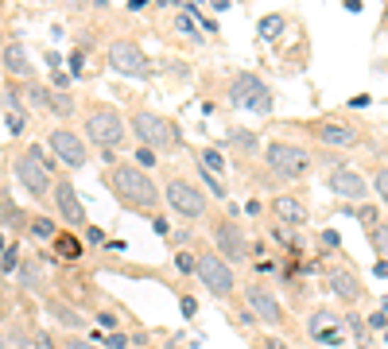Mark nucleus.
I'll return each mask as SVG.
<instances>
[{"label":"nucleus","mask_w":388,"mask_h":349,"mask_svg":"<svg viewBox=\"0 0 388 349\" xmlns=\"http://www.w3.org/2000/svg\"><path fill=\"white\" fill-rule=\"evenodd\" d=\"M105 182H109L113 198H117L125 210H136V214H152L163 198L160 187L152 182V174L140 171V167H113L105 174Z\"/></svg>","instance_id":"nucleus-1"},{"label":"nucleus","mask_w":388,"mask_h":349,"mask_svg":"<svg viewBox=\"0 0 388 349\" xmlns=\"http://www.w3.org/2000/svg\"><path fill=\"white\" fill-rule=\"evenodd\" d=\"M51 167H55V160H47L39 144H31L28 152H20V155L12 160V174H16V182H20V187L28 190V194L35 198V202H47V198H51V190H55Z\"/></svg>","instance_id":"nucleus-2"},{"label":"nucleus","mask_w":388,"mask_h":349,"mask_svg":"<svg viewBox=\"0 0 388 349\" xmlns=\"http://www.w3.org/2000/svg\"><path fill=\"white\" fill-rule=\"evenodd\" d=\"M132 132H136L140 148H148V152H167V148H179V124L167 121V116L152 113V109H136L128 116Z\"/></svg>","instance_id":"nucleus-3"},{"label":"nucleus","mask_w":388,"mask_h":349,"mask_svg":"<svg viewBox=\"0 0 388 349\" xmlns=\"http://www.w3.org/2000/svg\"><path fill=\"white\" fill-rule=\"evenodd\" d=\"M125 132H128V124L121 116V109H113V105H94L86 113V144H97L101 152L121 148Z\"/></svg>","instance_id":"nucleus-4"},{"label":"nucleus","mask_w":388,"mask_h":349,"mask_svg":"<svg viewBox=\"0 0 388 349\" xmlns=\"http://www.w3.org/2000/svg\"><path fill=\"white\" fill-rule=\"evenodd\" d=\"M264 163H268L279 179H303L315 160H311L307 148L292 144V140H268V144H264Z\"/></svg>","instance_id":"nucleus-5"},{"label":"nucleus","mask_w":388,"mask_h":349,"mask_svg":"<svg viewBox=\"0 0 388 349\" xmlns=\"http://www.w3.org/2000/svg\"><path fill=\"white\" fill-rule=\"evenodd\" d=\"M194 276L202 279V287L218 299H229L237 287V276H233V264H226L218 253H198V268Z\"/></svg>","instance_id":"nucleus-6"},{"label":"nucleus","mask_w":388,"mask_h":349,"mask_svg":"<svg viewBox=\"0 0 388 349\" xmlns=\"http://www.w3.org/2000/svg\"><path fill=\"white\" fill-rule=\"evenodd\" d=\"M229 101L237 105V109H249V113H272V89L264 86L257 74H237L233 82H229Z\"/></svg>","instance_id":"nucleus-7"},{"label":"nucleus","mask_w":388,"mask_h":349,"mask_svg":"<svg viewBox=\"0 0 388 349\" xmlns=\"http://www.w3.org/2000/svg\"><path fill=\"white\" fill-rule=\"evenodd\" d=\"M214 248H218V256L226 264L249 260V237H245V229L237 226L233 218H218V221H214Z\"/></svg>","instance_id":"nucleus-8"},{"label":"nucleus","mask_w":388,"mask_h":349,"mask_svg":"<svg viewBox=\"0 0 388 349\" xmlns=\"http://www.w3.org/2000/svg\"><path fill=\"white\" fill-rule=\"evenodd\" d=\"M163 198H167V206L179 214V218H187V221H194V218H202L206 214V194L194 187L191 179H171L167 182V190H163Z\"/></svg>","instance_id":"nucleus-9"},{"label":"nucleus","mask_w":388,"mask_h":349,"mask_svg":"<svg viewBox=\"0 0 388 349\" xmlns=\"http://www.w3.org/2000/svg\"><path fill=\"white\" fill-rule=\"evenodd\" d=\"M47 148H51V155L66 167H86L89 163V148H86V136H78L74 128H51V136H47Z\"/></svg>","instance_id":"nucleus-10"},{"label":"nucleus","mask_w":388,"mask_h":349,"mask_svg":"<svg viewBox=\"0 0 388 349\" xmlns=\"http://www.w3.org/2000/svg\"><path fill=\"white\" fill-rule=\"evenodd\" d=\"M241 295H245V303H249L257 322H264V326H284V306H279V299L264 284H245Z\"/></svg>","instance_id":"nucleus-11"},{"label":"nucleus","mask_w":388,"mask_h":349,"mask_svg":"<svg viewBox=\"0 0 388 349\" xmlns=\"http://www.w3.org/2000/svg\"><path fill=\"white\" fill-rule=\"evenodd\" d=\"M55 210H59V218L66 221L70 229H86V206L78 202V190H74L70 179H55Z\"/></svg>","instance_id":"nucleus-12"},{"label":"nucleus","mask_w":388,"mask_h":349,"mask_svg":"<svg viewBox=\"0 0 388 349\" xmlns=\"http://www.w3.org/2000/svg\"><path fill=\"white\" fill-rule=\"evenodd\" d=\"M109 66L117 74H144L148 55L140 51V43H132V39H117V43H109Z\"/></svg>","instance_id":"nucleus-13"},{"label":"nucleus","mask_w":388,"mask_h":349,"mask_svg":"<svg viewBox=\"0 0 388 349\" xmlns=\"http://www.w3.org/2000/svg\"><path fill=\"white\" fill-rule=\"evenodd\" d=\"M326 187L334 190L338 198H350V202H365V194H369L365 174H361V171H353V167H338V171H330Z\"/></svg>","instance_id":"nucleus-14"},{"label":"nucleus","mask_w":388,"mask_h":349,"mask_svg":"<svg viewBox=\"0 0 388 349\" xmlns=\"http://www.w3.org/2000/svg\"><path fill=\"white\" fill-rule=\"evenodd\" d=\"M326 284H330V291H334L342 303H361V299H365V287H361V279L353 276L350 268H330Z\"/></svg>","instance_id":"nucleus-15"},{"label":"nucleus","mask_w":388,"mask_h":349,"mask_svg":"<svg viewBox=\"0 0 388 349\" xmlns=\"http://www.w3.org/2000/svg\"><path fill=\"white\" fill-rule=\"evenodd\" d=\"M311 132H315L323 144H330V148H353V144H361V132L350 128V124H338V121H323V124H315Z\"/></svg>","instance_id":"nucleus-16"},{"label":"nucleus","mask_w":388,"mask_h":349,"mask_svg":"<svg viewBox=\"0 0 388 349\" xmlns=\"http://www.w3.org/2000/svg\"><path fill=\"white\" fill-rule=\"evenodd\" d=\"M43 311L51 314L55 322L70 326V330H86V318L78 314V306H74V303H66V299H59V295H43Z\"/></svg>","instance_id":"nucleus-17"},{"label":"nucleus","mask_w":388,"mask_h":349,"mask_svg":"<svg viewBox=\"0 0 388 349\" xmlns=\"http://www.w3.org/2000/svg\"><path fill=\"white\" fill-rule=\"evenodd\" d=\"M272 214H276L284 226H292V229L307 226V206H303L299 198H292V194H279L276 202H272Z\"/></svg>","instance_id":"nucleus-18"},{"label":"nucleus","mask_w":388,"mask_h":349,"mask_svg":"<svg viewBox=\"0 0 388 349\" xmlns=\"http://www.w3.org/2000/svg\"><path fill=\"white\" fill-rule=\"evenodd\" d=\"M334 326H338V314L334 311H315V314H311V322H307L311 338H315V342H323V345H338V342H342Z\"/></svg>","instance_id":"nucleus-19"},{"label":"nucleus","mask_w":388,"mask_h":349,"mask_svg":"<svg viewBox=\"0 0 388 349\" xmlns=\"http://www.w3.org/2000/svg\"><path fill=\"white\" fill-rule=\"evenodd\" d=\"M4 70L12 78H31V58L23 51V43H8L4 47Z\"/></svg>","instance_id":"nucleus-20"},{"label":"nucleus","mask_w":388,"mask_h":349,"mask_svg":"<svg viewBox=\"0 0 388 349\" xmlns=\"http://www.w3.org/2000/svg\"><path fill=\"white\" fill-rule=\"evenodd\" d=\"M0 226H8L12 233H28V226H31V218L20 210V206L12 202L8 194H0Z\"/></svg>","instance_id":"nucleus-21"},{"label":"nucleus","mask_w":388,"mask_h":349,"mask_svg":"<svg viewBox=\"0 0 388 349\" xmlns=\"http://www.w3.org/2000/svg\"><path fill=\"white\" fill-rule=\"evenodd\" d=\"M51 248L55 253H59V260H82V256H86V248H82V240L74 237V233H59V237L51 240Z\"/></svg>","instance_id":"nucleus-22"},{"label":"nucleus","mask_w":388,"mask_h":349,"mask_svg":"<svg viewBox=\"0 0 388 349\" xmlns=\"http://www.w3.org/2000/svg\"><path fill=\"white\" fill-rule=\"evenodd\" d=\"M16 284H20L23 291H43V272H39V264L23 260L20 272H16Z\"/></svg>","instance_id":"nucleus-23"},{"label":"nucleus","mask_w":388,"mask_h":349,"mask_svg":"<svg viewBox=\"0 0 388 349\" xmlns=\"http://www.w3.org/2000/svg\"><path fill=\"white\" fill-rule=\"evenodd\" d=\"M47 113H55V116H74V101H70V94L66 89H47Z\"/></svg>","instance_id":"nucleus-24"},{"label":"nucleus","mask_w":388,"mask_h":349,"mask_svg":"<svg viewBox=\"0 0 388 349\" xmlns=\"http://www.w3.org/2000/svg\"><path fill=\"white\" fill-rule=\"evenodd\" d=\"M28 233H31L35 240H43V245H47V240H55V237H59V226H55V221H47L43 214H39V218H31Z\"/></svg>","instance_id":"nucleus-25"},{"label":"nucleus","mask_w":388,"mask_h":349,"mask_svg":"<svg viewBox=\"0 0 388 349\" xmlns=\"http://www.w3.org/2000/svg\"><path fill=\"white\" fill-rule=\"evenodd\" d=\"M198 182H202L206 190H210L214 198H229V190H226V182H221V174H214V171H206L202 163H198Z\"/></svg>","instance_id":"nucleus-26"},{"label":"nucleus","mask_w":388,"mask_h":349,"mask_svg":"<svg viewBox=\"0 0 388 349\" xmlns=\"http://www.w3.org/2000/svg\"><path fill=\"white\" fill-rule=\"evenodd\" d=\"M20 264H23L20 245H8L4 248V260H0V272H4V276H12V272H20Z\"/></svg>","instance_id":"nucleus-27"},{"label":"nucleus","mask_w":388,"mask_h":349,"mask_svg":"<svg viewBox=\"0 0 388 349\" xmlns=\"http://www.w3.org/2000/svg\"><path fill=\"white\" fill-rule=\"evenodd\" d=\"M198 163H202L206 171H214V174H221V171H226V155H221L218 148H206V152H202V160H198Z\"/></svg>","instance_id":"nucleus-28"},{"label":"nucleus","mask_w":388,"mask_h":349,"mask_svg":"<svg viewBox=\"0 0 388 349\" xmlns=\"http://www.w3.org/2000/svg\"><path fill=\"white\" fill-rule=\"evenodd\" d=\"M229 144L241 148V152H257V136H249V132H241V128L229 132Z\"/></svg>","instance_id":"nucleus-29"},{"label":"nucleus","mask_w":388,"mask_h":349,"mask_svg":"<svg viewBox=\"0 0 388 349\" xmlns=\"http://www.w3.org/2000/svg\"><path fill=\"white\" fill-rule=\"evenodd\" d=\"M284 16H264V20H260V35L264 39H276V31H284Z\"/></svg>","instance_id":"nucleus-30"},{"label":"nucleus","mask_w":388,"mask_h":349,"mask_svg":"<svg viewBox=\"0 0 388 349\" xmlns=\"http://www.w3.org/2000/svg\"><path fill=\"white\" fill-rule=\"evenodd\" d=\"M369 237H373V248L381 253V260H388V226H377L369 229Z\"/></svg>","instance_id":"nucleus-31"},{"label":"nucleus","mask_w":388,"mask_h":349,"mask_svg":"<svg viewBox=\"0 0 388 349\" xmlns=\"http://www.w3.org/2000/svg\"><path fill=\"white\" fill-rule=\"evenodd\" d=\"M4 109L16 113V116H23V101H20V89H16V86L4 89Z\"/></svg>","instance_id":"nucleus-32"},{"label":"nucleus","mask_w":388,"mask_h":349,"mask_svg":"<svg viewBox=\"0 0 388 349\" xmlns=\"http://www.w3.org/2000/svg\"><path fill=\"white\" fill-rule=\"evenodd\" d=\"M28 101L35 105V109H43V113H47V86H39V82H31V86H28Z\"/></svg>","instance_id":"nucleus-33"},{"label":"nucleus","mask_w":388,"mask_h":349,"mask_svg":"<svg viewBox=\"0 0 388 349\" xmlns=\"http://www.w3.org/2000/svg\"><path fill=\"white\" fill-rule=\"evenodd\" d=\"M373 190H377V198L388 206V167H381V171L373 174Z\"/></svg>","instance_id":"nucleus-34"},{"label":"nucleus","mask_w":388,"mask_h":349,"mask_svg":"<svg viewBox=\"0 0 388 349\" xmlns=\"http://www.w3.org/2000/svg\"><path fill=\"white\" fill-rule=\"evenodd\" d=\"M28 342H31V338L23 334L20 326H12V330H8V345H16V349H28Z\"/></svg>","instance_id":"nucleus-35"},{"label":"nucleus","mask_w":388,"mask_h":349,"mask_svg":"<svg viewBox=\"0 0 388 349\" xmlns=\"http://www.w3.org/2000/svg\"><path fill=\"white\" fill-rule=\"evenodd\" d=\"M59 349H101V345H97V342H86V338H78V334H74V338H66V342H62Z\"/></svg>","instance_id":"nucleus-36"},{"label":"nucleus","mask_w":388,"mask_h":349,"mask_svg":"<svg viewBox=\"0 0 388 349\" xmlns=\"http://www.w3.org/2000/svg\"><path fill=\"white\" fill-rule=\"evenodd\" d=\"M175 264H179V272H194V268H198V256H194V253H179Z\"/></svg>","instance_id":"nucleus-37"},{"label":"nucleus","mask_w":388,"mask_h":349,"mask_svg":"<svg viewBox=\"0 0 388 349\" xmlns=\"http://www.w3.org/2000/svg\"><path fill=\"white\" fill-rule=\"evenodd\" d=\"M31 349H59V345H55L51 334H43V330H39V334H31Z\"/></svg>","instance_id":"nucleus-38"},{"label":"nucleus","mask_w":388,"mask_h":349,"mask_svg":"<svg viewBox=\"0 0 388 349\" xmlns=\"http://www.w3.org/2000/svg\"><path fill=\"white\" fill-rule=\"evenodd\" d=\"M4 124H8V132H12V136H20V132L28 128V121H23V116H16V113H8Z\"/></svg>","instance_id":"nucleus-39"},{"label":"nucleus","mask_w":388,"mask_h":349,"mask_svg":"<svg viewBox=\"0 0 388 349\" xmlns=\"http://www.w3.org/2000/svg\"><path fill=\"white\" fill-rule=\"evenodd\" d=\"M105 345H109V349H128V338L121 334V330H113V334L105 338Z\"/></svg>","instance_id":"nucleus-40"},{"label":"nucleus","mask_w":388,"mask_h":349,"mask_svg":"<svg viewBox=\"0 0 388 349\" xmlns=\"http://www.w3.org/2000/svg\"><path fill=\"white\" fill-rule=\"evenodd\" d=\"M97 322H101V326L109 330V334H113V330L121 326V318H117V314H109V311H105V314H97Z\"/></svg>","instance_id":"nucleus-41"},{"label":"nucleus","mask_w":388,"mask_h":349,"mask_svg":"<svg viewBox=\"0 0 388 349\" xmlns=\"http://www.w3.org/2000/svg\"><path fill=\"white\" fill-rule=\"evenodd\" d=\"M136 160L140 167H155V152H148V148H136Z\"/></svg>","instance_id":"nucleus-42"},{"label":"nucleus","mask_w":388,"mask_h":349,"mask_svg":"<svg viewBox=\"0 0 388 349\" xmlns=\"http://www.w3.org/2000/svg\"><path fill=\"white\" fill-rule=\"evenodd\" d=\"M357 214H361V221H365L369 229H377V210H373V206H361Z\"/></svg>","instance_id":"nucleus-43"},{"label":"nucleus","mask_w":388,"mask_h":349,"mask_svg":"<svg viewBox=\"0 0 388 349\" xmlns=\"http://www.w3.org/2000/svg\"><path fill=\"white\" fill-rule=\"evenodd\" d=\"M86 240H89V245H101V240H105V233L97 229V226H86Z\"/></svg>","instance_id":"nucleus-44"},{"label":"nucleus","mask_w":388,"mask_h":349,"mask_svg":"<svg viewBox=\"0 0 388 349\" xmlns=\"http://www.w3.org/2000/svg\"><path fill=\"white\" fill-rule=\"evenodd\" d=\"M179 306H183V314H187V318H194V314H198V303H194L191 295H183V303H179Z\"/></svg>","instance_id":"nucleus-45"},{"label":"nucleus","mask_w":388,"mask_h":349,"mask_svg":"<svg viewBox=\"0 0 388 349\" xmlns=\"http://www.w3.org/2000/svg\"><path fill=\"white\" fill-rule=\"evenodd\" d=\"M70 74H82V55H78V51L70 55Z\"/></svg>","instance_id":"nucleus-46"},{"label":"nucleus","mask_w":388,"mask_h":349,"mask_svg":"<svg viewBox=\"0 0 388 349\" xmlns=\"http://www.w3.org/2000/svg\"><path fill=\"white\" fill-rule=\"evenodd\" d=\"M373 272H377L381 279H388V260H377V268H373Z\"/></svg>","instance_id":"nucleus-47"},{"label":"nucleus","mask_w":388,"mask_h":349,"mask_svg":"<svg viewBox=\"0 0 388 349\" xmlns=\"http://www.w3.org/2000/svg\"><path fill=\"white\" fill-rule=\"evenodd\" d=\"M0 318H8V303H4V295H0Z\"/></svg>","instance_id":"nucleus-48"},{"label":"nucleus","mask_w":388,"mask_h":349,"mask_svg":"<svg viewBox=\"0 0 388 349\" xmlns=\"http://www.w3.org/2000/svg\"><path fill=\"white\" fill-rule=\"evenodd\" d=\"M0 349H8V334H0Z\"/></svg>","instance_id":"nucleus-49"},{"label":"nucleus","mask_w":388,"mask_h":349,"mask_svg":"<svg viewBox=\"0 0 388 349\" xmlns=\"http://www.w3.org/2000/svg\"><path fill=\"white\" fill-rule=\"evenodd\" d=\"M0 253H4V237H0Z\"/></svg>","instance_id":"nucleus-50"},{"label":"nucleus","mask_w":388,"mask_h":349,"mask_svg":"<svg viewBox=\"0 0 388 349\" xmlns=\"http://www.w3.org/2000/svg\"><path fill=\"white\" fill-rule=\"evenodd\" d=\"M0 284H4V272H0Z\"/></svg>","instance_id":"nucleus-51"}]
</instances>
